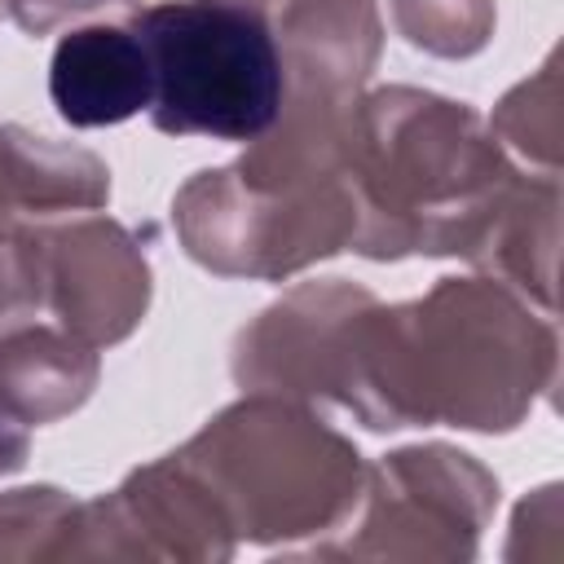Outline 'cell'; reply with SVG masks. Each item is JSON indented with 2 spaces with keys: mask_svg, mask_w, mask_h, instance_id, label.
Wrapping results in <instances>:
<instances>
[{
  "mask_svg": "<svg viewBox=\"0 0 564 564\" xmlns=\"http://www.w3.org/2000/svg\"><path fill=\"white\" fill-rule=\"evenodd\" d=\"M48 97L70 128H110L150 110V62L128 26H79L57 40Z\"/></svg>",
  "mask_w": 564,
  "mask_h": 564,
  "instance_id": "2",
  "label": "cell"
},
{
  "mask_svg": "<svg viewBox=\"0 0 564 564\" xmlns=\"http://www.w3.org/2000/svg\"><path fill=\"white\" fill-rule=\"evenodd\" d=\"M128 31L150 62V119L172 137L251 141L282 110V53L269 22L229 0H167Z\"/></svg>",
  "mask_w": 564,
  "mask_h": 564,
  "instance_id": "1",
  "label": "cell"
}]
</instances>
